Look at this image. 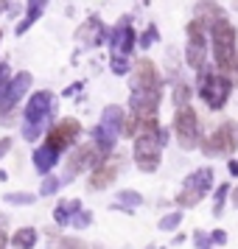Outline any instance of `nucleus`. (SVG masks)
<instances>
[{"mask_svg": "<svg viewBox=\"0 0 238 249\" xmlns=\"http://www.w3.org/2000/svg\"><path fill=\"white\" fill-rule=\"evenodd\" d=\"M124 109H121V107H107V109H104V115H101V126L104 129H107V132H110V135H124Z\"/></svg>", "mask_w": 238, "mask_h": 249, "instance_id": "obj_17", "label": "nucleus"}, {"mask_svg": "<svg viewBox=\"0 0 238 249\" xmlns=\"http://www.w3.org/2000/svg\"><path fill=\"white\" fill-rule=\"evenodd\" d=\"M12 244L17 249H34L37 230H34V227H23V230H17V232H14V238H12Z\"/></svg>", "mask_w": 238, "mask_h": 249, "instance_id": "obj_23", "label": "nucleus"}, {"mask_svg": "<svg viewBox=\"0 0 238 249\" xmlns=\"http://www.w3.org/2000/svg\"><path fill=\"white\" fill-rule=\"evenodd\" d=\"M9 247V235H6V230L0 227V249H6Z\"/></svg>", "mask_w": 238, "mask_h": 249, "instance_id": "obj_38", "label": "nucleus"}, {"mask_svg": "<svg viewBox=\"0 0 238 249\" xmlns=\"http://www.w3.org/2000/svg\"><path fill=\"white\" fill-rule=\"evenodd\" d=\"M188 98H191V87H188L185 81H180L177 90H174V104H177V107H180V104H188Z\"/></svg>", "mask_w": 238, "mask_h": 249, "instance_id": "obj_31", "label": "nucleus"}, {"mask_svg": "<svg viewBox=\"0 0 238 249\" xmlns=\"http://www.w3.org/2000/svg\"><path fill=\"white\" fill-rule=\"evenodd\" d=\"M160 81V70L151 59H137L135 73H132V90H146V87H157Z\"/></svg>", "mask_w": 238, "mask_h": 249, "instance_id": "obj_12", "label": "nucleus"}, {"mask_svg": "<svg viewBox=\"0 0 238 249\" xmlns=\"http://www.w3.org/2000/svg\"><path fill=\"white\" fill-rule=\"evenodd\" d=\"M90 221H92V213H87V210H76V213L70 215V224L76 227V230H84Z\"/></svg>", "mask_w": 238, "mask_h": 249, "instance_id": "obj_28", "label": "nucleus"}, {"mask_svg": "<svg viewBox=\"0 0 238 249\" xmlns=\"http://www.w3.org/2000/svg\"><path fill=\"white\" fill-rule=\"evenodd\" d=\"M185 62L191 65L193 70L202 68L207 62V45H196V42H185Z\"/></svg>", "mask_w": 238, "mask_h": 249, "instance_id": "obj_21", "label": "nucleus"}, {"mask_svg": "<svg viewBox=\"0 0 238 249\" xmlns=\"http://www.w3.org/2000/svg\"><path fill=\"white\" fill-rule=\"evenodd\" d=\"M163 143H165V132H146V135H135V162L140 171L154 174L163 160Z\"/></svg>", "mask_w": 238, "mask_h": 249, "instance_id": "obj_4", "label": "nucleus"}, {"mask_svg": "<svg viewBox=\"0 0 238 249\" xmlns=\"http://www.w3.org/2000/svg\"><path fill=\"white\" fill-rule=\"evenodd\" d=\"M185 188H193V191H202V193H207L210 188H213V171H210V168L193 171L191 177L185 179Z\"/></svg>", "mask_w": 238, "mask_h": 249, "instance_id": "obj_19", "label": "nucleus"}, {"mask_svg": "<svg viewBox=\"0 0 238 249\" xmlns=\"http://www.w3.org/2000/svg\"><path fill=\"white\" fill-rule=\"evenodd\" d=\"M207 36H210V48H213V65L216 68H221L227 59L236 53V25L230 23L227 17H219L216 23L207 25Z\"/></svg>", "mask_w": 238, "mask_h": 249, "instance_id": "obj_3", "label": "nucleus"}, {"mask_svg": "<svg viewBox=\"0 0 238 249\" xmlns=\"http://www.w3.org/2000/svg\"><path fill=\"white\" fill-rule=\"evenodd\" d=\"M6 9H9V0H0V14L6 12Z\"/></svg>", "mask_w": 238, "mask_h": 249, "instance_id": "obj_40", "label": "nucleus"}, {"mask_svg": "<svg viewBox=\"0 0 238 249\" xmlns=\"http://www.w3.org/2000/svg\"><path fill=\"white\" fill-rule=\"evenodd\" d=\"M79 121L73 118H65L62 124H56L54 129H48V137H45V146H51L56 154H62L65 148H70V143L79 137Z\"/></svg>", "mask_w": 238, "mask_h": 249, "instance_id": "obj_10", "label": "nucleus"}, {"mask_svg": "<svg viewBox=\"0 0 238 249\" xmlns=\"http://www.w3.org/2000/svg\"><path fill=\"white\" fill-rule=\"evenodd\" d=\"M210 241H213V244H224L227 232H224V230H216V232H210Z\"/></svg>", "mask_w": 238, "mask_h": 249, "instance_id": "obj_36", "label": "nucleus"}, {"mask_svg": "<svg viewBox=\"0 0 238 249\" xmlns=\"http://www.w3.org/2000/svg\"><path fill=\"white\" fill-rule=\"evenodd\" d=\"M185 36H188V42H196V45H207V25L199 23V20L193 17L191 23L185 25Z\"/></svg>", "mask_w": 238, "mask_h": 249, "instance_id": "obj_22", "label": "nucleus"}, {"mask_svg": "<svg viewBox=\"0 0 238 249\" xmlns=\"http://www.w3.org/2000/svg\"><path fill=\"white\" fill-rule=\"evenodd\" d=\"M180 224H182V213H168V215L160 218V230H165V232L168 230H177Z\"/></svg>", "mask_w": 238, "mask_h": 249, "instance_id": "obj_29", "label": "nucleus"}, {"mask_svg": "<svg viewBox=\"0 0 238 249\" xmlns=\"http://www.w3.org/2000/svg\"><path fill=\"white\" fill-rule=\"evenodd\" d=\"M9 148H12V137H3V140H0V157H6Z\"/></svg>", "mask_w": 238, "mask_h": 249, "instance_id": "obj_37", "label": "nucleus"}, {"mask_svg": "<svg viewBox=\"0 0 238 249\" xmlns=\"http://www.w3.org/2000/svg\"><path fill=\"white\" fill-rule=\"evenodd\" d=\"M163 98V84L157 87H146V90H132L129 107L137 118H157V107Z\"/></svg>", "mask_w": 238, "mask_h": 249, "instance_id": "obj_9", "label": "nucleus"}, {"mask_svg": "<svg viewBox=\"0 0 238 249\" xmlns=\"http://www.w3.org/2000/svg\"><path fill=\"white\" fill-rule=\"evenodd\" d=\"M154 39H157V25H148L146 31L137 36V45H140V48H148Z\"/></svg>", "mask_w": 238, "mask_h": 249, "instance_id": "obj_33", "label": "nucleus"}, {"mask_svg": "<svg viewBox=\"0 0 238 249\" xmlns=\"http://www.w3.org/2000/svg\"><path fill=\"white\" fill-rule=\"evenodd\" d=\"M107 39H110L112 53H124V56H129V53L137 48V31L129 25V20H121V23L107 34Z\"/></svg>", "mask_w": 238, "mask_h": 249, "instance_id": "obj_11", "label": "nucleus"}, {"mask_svg": "<svg viewBox=\"0 0 238 249\" xmlns=\"http://www.w3.org/2000/svg\"><path fill=\"white\" fill-rule=\"evenodd\" d=\"M45 9H48V0H25V17L14 25V34L23 36L25 31H28V28H31V25L42 17V12H45Z\"/></svg>", "mask_w": 238, "mask_h": 249, "instance_id": "obj_14", "label": "nucleus"}, {"mask_svg": "<svg viewBox=\"0 0 238 249\" xmlns=\"http://www.w3.org/2000/svg\"><path fill=\"white\" fill-rule=\"evenodd\" d=\"M227 193H230V188H227V185H219V191H216V215L221 213V204H224Z\"/></svg>", "mask_w": 238, "mask_h": 249, "instance_id": "obj_34", "label": "nucleus"}, {"mask_svg": "<svg viewBox=\"0 0 238 249\" xmlns=\"http://www.w3.org/2000/svg\"><path fill=\"white\" fill-rule=\"evenodd\" d=\"M233 204H236V207H238V188H236V191H233Z\"/></svg>", "mask_w": 238, "mask_h": 249, "instance_id": "obj_41", "label": "nucleus"}, {"mask_svg": "<svg viewBox=\"0 0 238 249\" xmlns=\"http://www.w3.org/2000/svg\"><path fill=\"white\" fill-rule=\"evenodd\" d=\"M56 160H59V154L51 146L34 148V165H37V171H39V174H51V171H54V165H56Z\"/></svg>", "mask_w": 238, "mask_h": 249, "instance_id": "obj_18", "label": "nucleus"}, {"mask_svg": "<svg viewBox=\"0 0 238 249\" xmlns=\"http://www.w3.org/2000/svg\"><path fill=\"white\" fill-rule=\"evenodd\" d=\"M51 112H54V95L48 90H37L25 104V129H23L25 140L34 143L37 137L42 135V126L48 124Z\"/></svg>", "mask_w": 238, "mask_h": 249, "instance_id": "obj_2", "label": "nucleus"}, {"mask_svg": "<svg viewBox=\"0 0 238 249\" xmlns=\"http://www.w3.org/2000/svg\"><path fill=\"white\" fill-rule=\"evenodd\" d=\"M31 81H34V79H31V73H28V70H23V73H17V76L9 79L6 90L0 92V118H3V115H9L14 107L20 104V98L25 95V90L31 87Z\"/></svg>", "mask_w": 238, "mask_h": 249, "instance_id": "obj_8", "label": "nucleus"}, {"mask_svg": "<svg viewBox=\"0 0 238 249\" xmlns=\"http://www.w3.org/2000/svg\"><path fill=\"white\" fill-rule=\"evenodd\" d=\"M193 17H196L199 23L210 25V23H216L219 17H227V14H224V9H221L216 0H199V3L193 6Z\"/></svg>", "mask_w": 238, "mask_h": 249, "instance_id": "obj_16", "label": "nucleus"}, {"mask_svg": "<svg viewBox=\"0 0 238 249\" xmlns=\"http://www.w3.org/2000/svg\"><path fill=\"white\" fill-rule=\"evenodd\" d=\"M79 207H81L79 202H62V204L56 207V210H54V218H56V224H59V227L70 224V215L76 213Z\"/></svg>", "mask_w": 238, "mask_h": 249, "instance_id": "obj_24", "label": "nucleus"}, {"mask_svg": "<svg viewBox=\"0 0 238 249\" xmlns=\"http://www.w3.org/2000/svg\"><path fill=\"white\" fill-rule=\"evenodd\" d=\"M115 140H118V137L110 135V132H107L104 126H95V129H92V146L98 148L104 157H107V154H110V151L115 148Z\"/></svg>", "mask_w": 238, "mask_h": 249, "instance_id": "obj_20", "label": "nucleus"}, {"mask_svg": "<svg viewBox=\"0 0 238 249\" xmlns=\"http://www.w3.org/2000/svg\"><path fill=\"white\" fill-rule=\"evenodd\" d=\"M174 135H177V140H180V146L185 151L196 148V143H199V118H196V109H193L191 104H180L177 107Z\"/></svg>", "mask_w": 238, "mask_h": 249, "instance_id": "obj_5", "label": "nucleus"}, {"mask_svg": "<svg viewBox=\"0 0 238 249\" xmlns=\"http://www.w3.org/2000/svg\"><path fill=\"white\" fill-rule=\"evenodd\" d=\"M238 146V126L233 121H227L216 129L213 135L202 140V151L207 157H221V154H233Z\"/></svg>", "mask_w": 238, "mask_h": 249, "instance_id": "obj_6", "label": "nucleus"}, {"mask_svg": "<svg viewBox=\"0 0 238 249\" xmlns=\"http://www.w3.org/2000/svg\"><path fill=\"white\" fill-rule=\"evenodd\" d=\"M230 174H233V177H238V162H236V160H230Z\"/></svg>", "mask_w": 238, "mask_h": 249, "instance_id": "obj_39", "label": "nucleus"}, {"mask_svg": "<svg viewBox=\"0 0 238 249\" xmlns=\"http://www.w3.org/2000/svg\"><path fill=\"white\" fill-rule=\"evenodd\" d=\"M9 79H12V70H9V65H6V62H0V92L6 90Z\"/></svg>", "mask_w": 238, "mask_h": 249, "instance_id": "obj_35", "label": "nucleus"}, {"mask_svg": "<svg viewBox=\"0 0 238 249\" xmlns=\"http://www.w3.org/2000/svg\"><path fill=\"white\" fill-rule=\"evenodd\" d=\"M204 193L202 191H193V188H185V193H182L177 202L182 204V207H193V204H199V199H202Z\"/></svg>", "mask_w": 238, "mask_h": 249, "instance_id": "obj_27", "label": "nucleus"}, {"mask_svg": "<svg viewBox=\"0 0 238 249\" xmlns=\"http://www.w3.org/2000/svg\"><path fill=\"white\" fill-rule=\"evenodd\" d=\"M137 204H143V196L135 191H121L118 196H115V207H126V210H132V207H137Z\"/></svg>", "mask_w": 238, "mask_h": 249, "instance_id": "obj_25", "label": "nucleus"}, {"mask_svg": "<svg viewBox=\"0 0 238 249\" xmlns=\"http://www.w3.org/2000/svg\"><path fill=\"white\" fill-rule=\"evenodd\" d=\"M101 160H104V154L92 146V143H87V146H76L73 151H70L68 162H65V179H62V182H70L76 174H81V171L95 168Z\"/></svg>", "mask_w": 238, "mask_h": 249, "instance_id": "obj_7", "label": "nucleus"}, {"mask_svg": "<svg viewBox=\"0 0 238 249\" xmlns=\"http://www.w3.org/2000/svg\"><path fill=\"white\" fill-rule=\"evenodd\" d=\"M3 199L9 204H34L37 202V196H31V193H6Z\"/></svg>", "mask_w": 238, "mask_h": 249, "instance_id": "obj_30", "label": "nucleus"}, {"mask_svg": "<svg viewBox=\"0 0 238 249\" xmlns=\"http://www.w3.org/2000/svg\"><path fill=\"white\" fill-rule=\"evenodd\" d=\"M115 177H118V165L115 162H98L95 168H92L90 179H87V185H90L92 191H104V188H110L115 182Z\"/></svg>", "mask_w": 238, "mask_h": 249, "instance_id": "obj_13", "label": "nucleus"}, {"mask_svg": "<svg viewBox=\"0 0 238 249\" xmlns=\"http://www.w3.org/2000/svg\"><path fill=\"white\" fill-rule=\"evenodd\" d=\"M76 39H81V42H92V45H101L104 39H107V28L101 25V20L90 17V20L76 31Z\"/></svg>", "mask_w": 238, "mask_h": 249, "instance_id": "obj_15", "label": "nucleus"}, {"mask_svg": "<svg viewBox=\"0 0 238 249\" xmlns=\"http://www.w3.org/2000/svg\"><path fill=\"white\" fill-rule=\"evenodd\" d=\"M196 84H199V95L204 98V104L210 107V109H221L230 98V92H233V81L227 79L224 73H216V70L207 68V62H204L202 68H196Z\"/></svg>", "mask_w": 238, "mask_h": 249, "instance_id": "obj_1", "label": "nucleus"}, {"mask_svg": "<svg viewBox=\"0 0 238 249\" xmlns=\"http://www.w3.org/2000/svg\"><path fill=\"white\" fill-rule=\"evenodd\" d=\"M59 185H62V179H56V177H51V174H48V179L42 182L39 193H42V196H54V193L59 191Z\"/></svg>", "mask_w": 238, "mask_h": 249, "instance_id": "obj_32", "label": "nucleus"}, {"mask_svg": "<svg viewBox=\"0 0 238 249\" xmlns=\"http://www.w3.org/2000/svg\"><path fill=\"white\" fill-rule=\"evenodd\" d=\"M110 68H112L115 76H126V73H132V62H129L124 53H112V62H110Z\"/></svg>", "mask_w": 238, "mask_h": 249, "instance_id": "obj_26", "label": "nucleus"}, {"mask_svg": "<svg viewBox=\"0 0 238 249\" xmlns=\"http://www.w3.org/2000/svg\"><path fill=\"white\" fill-rule=\"evenodd\" d=\"M0 39H3V31H0Z\"/></svg>", "mask_w": 238, "mask_h": 249, "instance_id": "obj_42", "label": "nucleus"}]
</instances>
